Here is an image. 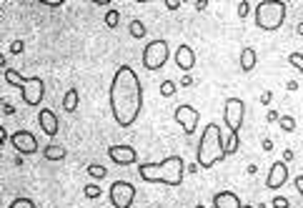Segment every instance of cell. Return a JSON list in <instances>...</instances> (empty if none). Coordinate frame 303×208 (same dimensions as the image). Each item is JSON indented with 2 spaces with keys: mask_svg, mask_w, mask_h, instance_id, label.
Masks as SVG:
<instances>
[{
  "mask_svg": "<svg viewBox=\"0 0 303 208\" xmlns=\"http://www.w3.org/2000/svg\"><path fill=\"white\" fill-rule=\"evenodd\" d=\"M143 108V88L141 78L131 66H120L110 80V111L113 121L120 128H131Z\"/></svg>",
  "mask_w": 303,
  "mask_h": 208,
  "instance_id": "obj_1",
  "label": "cell"
},
{
  "mask_svg": "<svg viewBox=\"0 0 303 208\" xmlns=\"http://www.w3.org/2000/svg\"><path fill=\"white\" fill-rule=\"evenodd\" d=\"M186 173V163L180 155H168L160 163H138V176L146 183H165V186H180Z\"/></svg>",
  "mask_w": 303,
  "mask_h": 208,
  "instance_id": "obj_2",
  "label": "cell"
},
{
  "mask_svg": "<svg viewBox=\"0 0 303 208\" xmlns=\"http://www.w3.org/2000/svg\"><path fill=\"white\" fill-rule=\"evenodd\" d=\"M223 158H226V140L221 133V126L208 123L203 136H201V143H198V166L201 168H213Z\"/></svg>",
  "mask_w": 303,
  "mask_h": 208,
  "instance_id": "obj_3",
  "label": "cell"
},
{
  "mask_svg": "<svg viewBox=\"0 0 303 208\" xmlns=\"http://www.w3.org/2000/svg\"><path fill=\"white\" fill-rule=\"evenodd\" d=\"M5 83L20 88L23 100H25L28 106H40V103H43V95H45V83H43V78H35V75H33V78H23L18 70L5 68Z\"/></svg>",
  "mask_w": 303,
  "mask_h": 208,
  "instance_id": "obj_4",
  "label": "cell"
},
{
  "mask_svg": "<svg viewBox=\"0 0 303 208\" xmlns=\"http://www.w3.org/2000/svg\"><path fill=\"white\" fill-rule=\"evenodd\" d=\"M286 20V3L283 0H261L256 5V25L261 30H278Z\"/></svg>",
  "mask_w": 303,
  "mask_h": 208,
  "instance_id": "obj_5",
  "label": "cell"
},
{
  "mask_svg": "<svg viewBox=\"0 0 303 208\" xmlns=\"http://www.w3.org/2000/svg\"><path fill=\"white\" fill-rule=\"evenodd\" d=\"M170 56V48H168V40H151L146 48H143V66L148 70H160L165 66Z\"/></svg>",
  "mask_w": 303,
  "mask_h": 208,
  "instance_id": "obj_6",
  "label": "cell"
},
{
  "mask_svg": "<svg viewBox=\"0 0 303 208\" xmlns=\"http://www.w3.org/2000/svg\"><path fill=\"white\" fill-rule=\"evenodd\" d=\"M108 198H110L113 208H131L136 201V188L128 181H115L108 191Z\"/></svg>",
  "mask_w": 303,
  "mask_h": 208,
  "instance_id": "obj_7",
  "label": "cell"
},
{
  "mask_svg": "<svg viewBox=\"0 0 303 208\" xmlns=\"http://www.w3.org/2000/svg\"><path fill=\"white\" fill-rule=\"evenodd\" d=\"M243 116H246V106L240 98H228L226 108H223V121L230 128V133H238L243 128Z\"/></svg>",
  "mask_w": 303,
  "mask_h": 208,
  "instance_id": "obj_8",
  "label": "cell"
},
{
  "mask_svg": "<svg viewBox=\"0 0 303 208\" xmlns=\"http://www.w3.org/2000/svg\"><path fill=\"white\" fill-rule=\"evenodd\" d=\"M173 118L183 126L186 136H193L196 128H198V121H201V116H198V111H196L193 106H178L175 113H173Z\"/></svg>",
  "mask_w": 303,
  "mask_h": 208,
  "instance_id": "obj_9",
  "label": "cell"
},
{
  "mask_svg": "<svg viewBox=\"0 0 303 208\" xmlns=\"http://www.w3.org/2000/svg\"><path fill=\"white\" fill-rule=\"evenodd\" d=\"M10 143H13V148H15L20 155H33V153H38V138H35L30 131H15V133L10 136Z\"/></svg>",
  "mask_w": 303,
  "mask_h": 208,
  "instance_id": "obj_10",
  "label": "cell"
},
{
  "mask_svg": "<svg viewBox=\"0 0 303 208\" xmlns=\"http://www.w3.org/2000/svg\"><path fill=\"white\" fill-rule=\"evenodd\" d=\"M108 158L118 166H133L138 163V153L133 145H110L108 148Z\"/></svg>",
  "mask_w": 303,
  "mask_h": 208,
  "instance_id": "obj_11",
  "label": "cell"
},
{
  "mask_svg": "<svg viewBox=\"0 0 303 208\" xmlns=\"http://www.w3.org/2000/svg\"><path fill=\"white\" fill-rule=\"evenodd\" d=\"M286 181H288V166H286L283 161H276V163L271 166V171H268L266 186H268L271 191H278L281 186H286Z\"/></svg>",
  "mask_w": 303,
  "mask_h": 208,
  "instance_id": "obj_12",
  "label": "cell"
},
{
  "mask_svg": "<svg viewBox=\"0 0 303 208\" xmlns=\"http://www.w3.org/2000/svg\"><path fill=\"white\" fill-rule=\"evenodd\" d=\"M38 123H40V128H43V133H45L48 138H55V136H58V116H55L50 108H43V111L38 113Z\"/></svg>",
  "mask_w": 303,
  "mask_h": 208,
  "instance_id": "obj_13",
  "label": "cell"
},
{
  "mask_svg": "<svg viewBox=\"0 0 303 208\" xmlns=\"http://www.w3.org/2000/svg\"><path fill=\"white\" fill-rule=\"evenodd\" d=\"M175 66H178L180 70H186V73L196 66V53H193V48H191V45H186V43H183V45H178V48H175Z\"/></svg>",
  "mask_w": 303,
  "mask_h": 208,
  "instance_id": "obj_14",
  "label": "cell"
},
{
  "mask_svg": "<svg viewBox=\"0 0 303 208\" xmlns=\"http://www.w3.org/2000/svg\"><path fill=\"white\" fill-rule=\"evenodd\" d=\"M213 208H243V203L233 191H221L213 196Z\"/></svg>",
  "mask_w": 303,
  "mask_h": 208,
  "instance_id": "obj_15",
  "label": "cell"
},
{
  "mask_svg": "<svg viewBox=\"0 0 303 208\" xmlns=\"http://www.w3.org/2000/svg\"><path fill=\"white\" fill-rule=\"evenodd\" d=\"M256 61H258V56H256L253 48H243L240 50V68H243V73H251L256 68Z\"/></svg>",
  "mask_w": 303,
  "mask_h": 208,
  "instance_id": "obj_16",
  "label": "cell"
},
{
  "mask_svg": "<svg viewBox=\"0 0 303 208\" xmlns=\"http://www.w3.org/2000/svg\"><path fill=\"white\" fill-rule=\"evenodd\" d=\"M66 155H68V150H66L63 145H53V143L45 145V150H43V158H45V161H63Z\"/></svg>",
  "mask_w": 303,
  "mask_h": 208,
  "instance_id": "obj_17",
  "label": "cell"
},
{
  "mask_svg": "<svg viewBox=\"0 0 303 208\" xmlns=\"http://www.w3.org/2000/svg\"><path fill=\"white\" fill-rule=\"evenodd\" d=\"M63 108L68 111V113H73L78 108V90L76 88H71L68 93H66V98H63Z\"/></svg>",
  "mask_w": 303,
  "mask_h": 208,
  "instance_id": "obj_18",
  "label": "cell"
},
{
  "mask_svg": "<svg viewBox=\"0 0 303 208\" xmlns=\"http://www.w3.org/2000/svg\"><path fill=\"white\" fill-rule=\"evenodd\" d=\"M131 35L138 40V38H146V25H143V20H131Z\"/></svg>",
  "mask_w": 303,
  "mask_h": 208,
  "instance_id": "obj_19",
  "label": "cell"
},
{
  "mask_svg": "<svg viewBox=\"0 0 303 208\" xmlns=\"http://www.w3.org/2000/svg\"><path fill=\"white\" fill-rule=\"evenodd\" d=\"M88 176H90V178H95V181H100V178H105V176H108V171H105V166L90 163V166H88Z\"/></svg>",
  "mask_w": 303,
  "mask_h": 208,
  "instance_id": "obj_20",
  "label": "cell"
},
{
  "mask_svg": "<svg viewBox=\"0 0 303 208\" xmlns=\"http://www.w3.org/2000/svg\"><path fill=\"white\" fill-rule=\"evenodd\" d=\"M238 145H240V140H238V133H230L226 140V155H233L235 150H238Z\"/></svg>",
  "mask_w": 303,
  "mask_h": 208,
  "instance_id": "obj_21",
  "label": "cell"
},
{
  "mask_svg": "<svg viewBox=\"0 0 303 208\" xmlns=\"http://www.w3.org/2000/svg\"><path fill=\"white\" fill-rule=\"evenodd\" d=\"M8 208H35V203H33L30 198L20 196V198H13V201H10V206H8Z\"/></svg>",
  "mask_w": 303,
  "mask_h": 208,
  "instance_id": "obj_22",
  "label": "cell"
},
{
  "mask_svg": "<svg viewBox=\"0 0 303 208\" xmlns=\"http://www.w3.org/2000/svg\"><path fill=\"white\" fill-rule=\"evenodd\" d=\"M173 93H175V83H173V80H163V83H160V95H163V98H170Z\"/></svg>",
  "mask_w": 303,
  "mask_h": 208,
  "instance_id": "obj_23",
  "label": "cell"
},
{
  "mask_svg": "<svg viewBox=\"0 0 303 208\" xmlns=\"http://www.w3.org/2000/svg\"><path fill=\"white\" fill-rule=\"evenodd\" d=\"M278 126L286 131V133H291L293 128H296V121H293V116H281V121H278Z\"/></svg>",
  "mask_w": 303,
  "mask_h": 208,
  "instance_id": "obj_24",
  "label": "cell"
},
{
  "mask_svg": "<svg viewBox=\"0 0 303 208\" xmlns=\"http://www.w3.org/2000/svg\"><path fill=\"white\" fill-rule=\"evenodd\" d=\"M118 20H120V13H118L115 8L105 13V25H110V28H115V25H118Z\"/></svg>",
  "mask_w": 303,
  "mask_h": 208,
  "instance_id": "obj_25",
  "label": "cell"
},
{
  "mask_svg": "<svg viewBox=\"0 0 303 208\" xmlns=\"http://www.w3.org/2000/svg\"><path fill=\"white\" fill-rule=\"evenodd\" d=\"M85 198H90V201H95V198H100V186H95V183H90V186H85Z\"/></svg>",
  "mask_w": 303,
  "mask_h": 208,
  "instance_id": "obj_26",
  "label": "cell"
},
{
  "mask_svg": "<svg viewBox=\"0 0 303 208\" xmlns=\"http://www.w3.org/2000/svg\"><path fill=\"white\" fill-rule=\"evenodd\" d=\"M288 63L303 73V56H301V53H291V56H288Z\"/></svg>",
  "mask_w": 303,
  "mask_h": 208,
  "instance_id": "obj_27",
  "label": "cell"
},
{
  "mask_svg": "<svg viewBox=\"0 0 303 208\" xmlns=\"http://www.w3.org/2000/svg\"><path fill=\"white\" fill-rule=\"evenodd\" d=\"M23 50H25V43H23V40H13V43H10V53H13V56H18V53H23Z\"/></svg>",
  "mask_w": 303,
  "mask_h": 208,
  "instance_id": "obj_28",
  "label": "cell"
},
{
  "mask_svg": "<svg viewBox=\"0 0 303 208\" xmlns=\"http://www.w3.org/2000/svg\"><path fill=\"white\" fill-rule=\"evenodd\" d=\"M248 13H251V5H248L246 0H240V3H238V18H246Z\"/></svg>",
  "mask_w": 303,
  "mask_h": 208,
  "instance_id": "obj_29",
  "label": "cell"
},
{
  "mask_svg": "<svg viewBox=\"0 0 303 208\" xmlns=\"http://www.w3.org/2000/svg\"><path fill=\"white\" fill-rule=\"evenodd\" d=\"M288 206H291L288 198H283V196H276V198H273V208H288Z\"/></svg>",
  "mask_w": 303,
  "mask_h": 208,
  "instance_id": "obj_30",
  "label": "cell"
},
{
  "mask_svg": "<svg viewBox=\"0 0 303 208\" xmlns=\"http://www.w3.org/2000/svg\"><path fill=\"white\" fill-rule=\"evenodd\" d=\"M293 183H296V191H298V196L303 198V176H296V178H293Z\"/></svg>",
  "mask_w": 303,
  "mask_h": 208,
  "instance_id": "obj_31",
  "label": "cell"
},
{
  "mask_svg": "<svg viewBox=\"0 0 303 208\" xmlns=\"http://www.w3.org/2000/svg\"><path fill=\"white\" fill-rule=\"evenodd\" d=\"M268 121H271V123H278V121H281V113H278V111H268Z\"/></svg>",
  "mask_w": 303,
  "mask_h": 208,
  "instance_id": "obj_32",
  "label": "cell"
},
{
  "mask_svg": "<svg viewBox=\"0 0 303 208\" xmlns=\"http://www.w3.org/2000/svg\"><path fill=\"white\" fill-rule=\"evenodd\" d=\"M165 8H168V10H178V8H180V3H178V0H168V3H165Z\"/></svg>",
  "mask_w": 303,
  "mask_h": 208,
  "instance_id": "obj_33",
  "label": "cell"
},
{
  "mask_svg": "<svg viewBox=\"0 0 303 208\" xmlns=\"http://www.w3.org/2000/svg\"><path fill=\"white\" fill-rule=\"evenodd\" d=\"M3 113H5V116H10V113H15V108H13V106L5 100V103H3Z\"/></svg>",
  "mask_w": 303,
  "mask_h": 208,
  "instance_id": "obj_34",
  "label": "cell"
},
{
  "mask_svg": "<svg viewBox=\"0 0 303 208\" xmlns=\"http://www.w3.org/2000/svg\"><path fill=\"white\" fill-rule=\"evenodd\" d=\"M271 98H273V95H271V93L266 90V93L261 95V103H263V106H268V103H271Z\"/></svg>",
  "mask_w": 303,
  "mask_h": 208,
  "instance_id": "obj_35",
  "label": "cell"
},
{
  "mask_svg": "<svg viewBox=\"0 0 303 208\" xmlns=\"http://www.w3.org/2000/svg\"><path fill=\"white\" fill-rule=\"evenodd\" d=\"M180 83H183V85H193V78H191V75H188V73H186V75H183V80H180Z\"/></svg>",
  "mask_w": 303,
  "mask_h": 208,
  "instance_id": "obj_36",
  "label": "cell"
},
{
  "mask_svg": "<svg viewBox=\"0 0 303 208\" xmlns=\"http://www.w3.org/2000/svg\"><path fill=\"white\" fill-rule=\"evenodd\" d=\"M263 150H273V140H263Z\"/></svg>",
  "mask_w": 303,
  "mask_h": 208,
  "instance_id": "obj_37",
  "label": "cell"
},
{
  "mask_svg": "<svg viewBox=\"0 0 303 208\" xmlns=\"http://www.w3.org/2000/svg\"><path fill=\"white\" fill-rule=\"evenodd\" d=\"M298 33H301V35H303V23H298Z\"/></svg>",
  "mask_w": 303,
  "mask_h": 208,
  "instance_id": "obj_38",
  "label": "cell"
},
{
  "mask_svg": "<svg viewBox=\"0 0 303 208\" xmlns=\"http://www.w3.org/2000/svg\"><path fill=\"white\" fill-rule=\"evenodd\" d=\"M196 208H206V206H196Z\"/></svg>",
  "mask_w": 303,
  "mask_h": 208,
  "instance_id": "obj_39",
  "label": "cell"
},
{
  "mask_svg": "<svg viewBox=\"0 0 303 208\" xmlns=\"http://www.w3.org/2000/svg\"><path fill=\"white\" fill-rule=\"evenodd\" d=\"M243 208H253V206H243Z\"/></svg>",
  "mask_w": 303,
  "mask_h": 208,
  "instance_id": "obj_40",
  "label": "cell"
}]
</instances>
